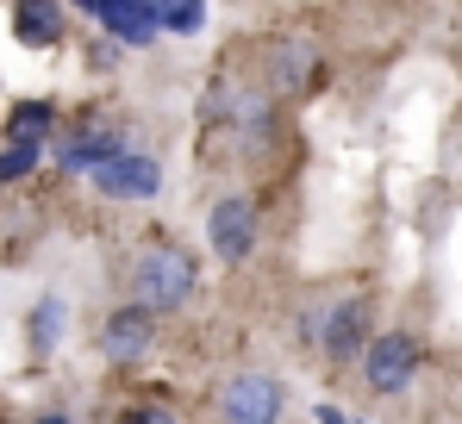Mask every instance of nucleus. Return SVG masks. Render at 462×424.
<instances>
[{
	"label": "nucleus",
	"instance_id": "9",
	"mask_svg": "<svg viewBox=\"0 0 462 424\" xmlns=\"http://www.w3.org/2000/svg\"><path fill=\"white\" fill-rule=\"evenodd\" d=\"M119 156V138H113V125H76L69 138L57 143V169H100V162H113Z\"/></svg>",
	"mask_w": 462,
	"mask_h": 424
},
{
	"label": "nucleus",
	"instance_id": "6",
	"mask_svg": "<svg viewBox=\"0 0 462 424\" xmlns=\"http://www.w3.org/2000/svg\"><path fill=\"white\" fill-rule=\"evenodd\" d=\"M319 350L331 355V362H356V350H369V300H363V293H344V300L325 312Z\"/></svg>",
	"mask_w": 462,
	"mask_h": 424
},
{
	"label": "nucleus",
	"instance_id": "10",
	"mask_svg": "<svg viewBox=\"0 0 462 424\" xmlns=\"http://www.w3.org/2000/svg\"><path fill=\"white\" fill-rule=\"evenodd\" d=\"M312 81H319V51H312V38H282V44H275V88H282L288 100H300Z\"/></svg>",
	"mask_w": 462,
	"mask_h": 424
},
{
	"label": "nucleus",
	"instance_id": "1",
	"mask_svg": "<svg viewBox=\"0 0 462 424\" xmlns=\"http://www.w3.org/2000/svg\"><path fill=\"white\" fill-rule=\"evenodd\" d=\"M194 281H200V263L175 237H151L144 256H138V269H132V293H138L144 312H175L194 293Z\"/></svg>",
	"mask_w": 462,
	"mask_h": 424
},
{
	"label": "nucleus",
	"instance_id": "7",
	"mask_svg": "<svg viewBox=\"0 0 462 424\" xmlns=\"http://www.w3.org/2000/svg\"><path fill=\"white\" fill-rule=\"evenodd\" d=\"M94 188H100L106 200H156L162 169H156L151 156H138V150H119L113 162H100V169H94Z\"/></svg>",
	"mask_w": 462,
	"mask_h": 424
},
{
	"label": "nucleus",
	"instance_id": "12",
	"mask_svg": "<svg viewBox=\"0 0 462 424\" xmlns=\"http://www.w3.org/2000/svg\"><path fill=\"white\" fill-rule=\"evenodd\" d=\"M51 125H57V106H51V100H25V106L6 113V138L13 143H44Z\"/></svg>",
	"mask_w": 462,
	"mask_h": 424
},
{
	"label": "nucleus",
	"instance_id": "5",
	"mask_svg": "<svg viewBox=\"0 0 462 424\" xmlns=\"http://www.w3.org/2000/svg\"><path fill=\"white\" fill-rule=\"evenodd\" d=\"M151 344H156V312H144L138 300L119 306V312H106L100 318V337H94V350L106 355V362H138Z\"/></svg>",
	"mask_w": 462,
	"mask_h": 424
},
{
	"label": "nucleus",
	"instance_id": "18",
	"mask_svg": "<svg viewBox=\"0 0 462 424\" xmlns=\"http://www.w3.org/2000/svg\"><path fill=\"white\" fill-rule=\"evenodd\" d=\"M32 424H69V419H63V412H38Z\"/></svg>",
	"mask_w": 462,
	"mask_h": 424
},
{
	"label": "nucleus",
	"instance_id": "4",
	"mask_svg": "<svg viewBox=\"0 0 462 424\" xmlns=\"http://www.w3.org/2000/svg\"><path fill=\"white\" fill-rule=\"evenodd\" d=\"M226 424H282V381L275 374H231L219 393Z\"/></svg>",
	"mask_w": 462,
	"mask_h": 424
},
{
	"label": "nucleus",
	"instance_id": "17",
	"mask_svg": "<svg viewBox=\"0 0 462 424\" xmlns=\"http://www.w3.org/2000/svg\"><path fill=\"white\" fill-rule=\"evenodd\" d=\"M319 424H350V419H344L337 406H319Z\"/></svg>",
	"mask_w": 462,
	"mask_h": 424
},
{
	"label": "nucleus",
	"instance_id": "8",
	"mask_svg": "<svg viewBox=\"0 0 462 424\" xmlns=\"http://www.w3.org/2000/svg\"><path fill=\"white\" fill-rule=\"evenodd\" d=\"M81 13H94V19H100V32H106V38H119L125 51L156 44V6H144V0H106V6H81Z\"/></svg>",
	"mask_w": 462,
	"mask_h": 424
},
{
	"label": "nucleus",
	"instance_id": "14",
	"mask_svg": "<svg viewBox=\"0 0 462 424\" xmlns=\"http://www.w3.org/2000/svg\"><path fill=\"white\" fill-rule=\"evenodd\" d=\"M38 150H44V143H13V150H0V181H25V175L38 169Z\"/></svg>",
	"mask_w": 462,
	"mask_h": 424
},
{
	"label": "nucleus",
	"instance_id": "3",
	"mask_svg": "<svg viewBox=\"0 0 462 424\" xmlns=\"http://www.w3.org/2000/svg\"><path fill=\"white\" fill-rule=\"evenodd\" d=\"M207 244H213V256L219 263H250V250H256V207L244 200V194H226V200H213L207 212Z\"/></svg>",
	"mask_w": 462,
	"mask_h": 424
},
{
	"label": "nucleus",
	"instance_id": "16",
	"mask_svg": "<svg viewBox=\"0 0 462 424\" xmlns=\"http://www.w3.org/2000/svg\"><path fill=\"white\" fill-rule=\"evenodd\" d=\"M119 424H181V419H175L162 400H138V406H125V412H119Z\"/></svg>",
	"mask_w": 462,
	"mask_h": 424
},
{
	"label": "nucleus",
	"instance_id": "13",
	"mask_svg": "<svg viewBox=\"0 0 462 424\" xmlns=\"http://www.w3.org/2000/svg\"><path fill=\"white\" fill-rule=\"evenodd\" d=\"M57 331H63V300H57V293H44V300L32 306V350L44 355L51 344H57Z\"/></svg>",
	"mask_w": 462,
	"mask_h": 424
},
{
	"label": "nucleus",
	"instance_id": "19",
	"mask_svg": "<svg viewBox=\"0 0 462 424\" xmlns=\"http://www.w3.org/2000/svg\"><path fill=\"white\" fill-rule=\"evenodd\" d=\"M0 424H6V412H0Z\"/></svg>",
	"mask_w": 462,
	"mask_h": 424
},
{
	"label": "nucleus",
	"instance_id": "2",
	"mask_svg": "<svg viewBox=\"0 0 462 424\" xmlns=\"http://www.w3.org/2000/svg\"><path fill=\"white\" fill-rule=\"evenodd\" d=\"M419 362H425V350H419L412 331H382V337H369V350H363V381H369V393L393 400V393L412 387Z\"/></svg>",
	"mask_w": 462,
	"mask_h": 424
},
{
	"label": "nucleus",
	"instance_id": "11",
	"mask_svg": "<svg viewBox=\"0 0 462 424\" xmlns=\"http://www.w3.org/2000/svg\"><path fill=\"white\" fill-rule=\"evenodd\" d=\"M13 32H19V44L44 51V44L63 38V6H51V0H19V6H13Z\"/></svg>",
	"mask_w": 462,
	"mask_h": 424
},
{
	"label": "nucleus",
	"instance_id": "15",
	"mask_svg": "<svg viewBox=\"0 0 462 424\" xmlns=\"http://www.w3.org/2000/svg\"><path fill=\"white\" fill-rule=\"evenodd\" d=\"M200 25H207L200 6H156V32H181V38H188V32H200Z\"/></svg>",
	"mask_w": 462,
	"mask_h": 424
}]
</instances>
